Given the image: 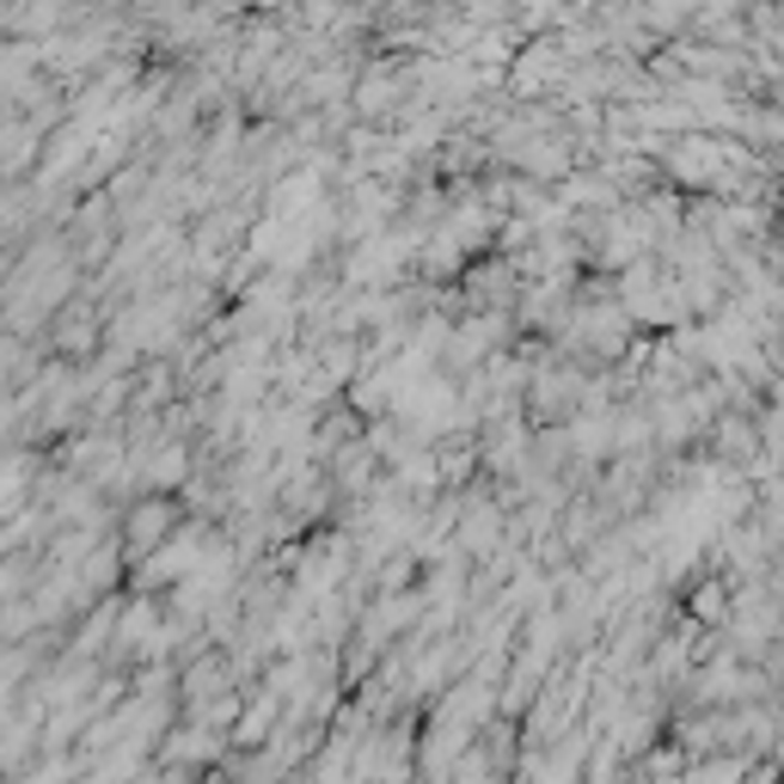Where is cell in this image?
Masks as SVG:
<instances>
[{"mask_svg":"<svg viewBox=\"0 0 784 784\" xmlns=\"http://www.w3.org/2000/svg\"><path fill=\"white\" fill-rule=\"evenodd\" d=\"M173 521H178V509H173V503H142V509L129 515V540H142V545H160V533L173 527Z\"/></svg>","mask_w":784,"mask_h":784,"instance_id":"6da1fadb","label":"cell"}]
</instances>
